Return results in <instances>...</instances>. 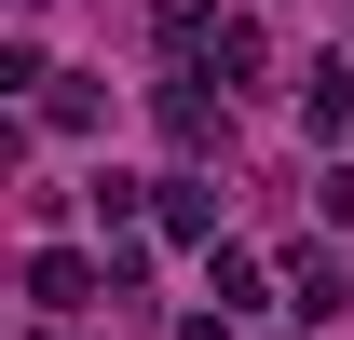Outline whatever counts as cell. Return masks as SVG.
Masks as SVG:
<instances>
[{"mask_svg": "<svg viewBox=\"0 0 354 340\" xmlns=\"http://www.w3.org/2000/svg\"><path fill=\"white\" fill-rule=\"evenodd\" d=\"M164 136L191 150V164H218V150H232V95H205L191 68H177V82H164Z\"/></svg>", "mask_w": 354, "mask_h": 340, "instance_id": "cell-1", "label": "cell"}, {"mask_svg": "<svg viewBox=\"0 0 354 340\" xmlns=\"http://www.w3.org/2000/svg\"><path fill=\"white\" fill-rule=\"evenodd\" d=\"M95 286H109V258H82V245H41V258H28V299H41V313H82Z\"/></svg>", "mask_w": 354, "mask_h": 340, "instance_id": "cell-2", "label": "cell"}, {"mask_svg": "<svg viewBox=\"0 0 354 340\" xmlns=\"http://www.w3.org/2000/svg\"><path fill=\"white\" fill-rule=\"evenodd\" d=\"M300 136H313V150H341V136H354V68H341V55L300 82Z\"/></svg>", "mask_w": 354, "mask_h": 340, "instance_id": "cell-3", "label": "cell"}, {"mask_svg": "<svg viewBox=\"0 0 354 340\" xmlns=\"http://www.w3.org/2000/svg\"><path fill=\"white\" fill-rule=\"evenodd\" d=\"M164 232H177V245H218V177H205V164L164 177Z\"/></svg>", "mask_w": 354, "mask_h": 340, "instance_id": "cell-4", "label": "cell"}, {"mask_svg": "<svg viewBox=\"0 0 354 340\" xmlns=\"http://www.w3.org/2000/svg\"><path fill=\"white\" fill-rule=\"evenodd\" d=\"M205 286H218V313H232V327H245V313H259V299H272V272H259V258H245V245H205Z\"/></svg>", "mask_w": 354, "mask_h": 340, "instance_id": "cell-5", "label": "cell"}, {"mask_svg": "<svg viewBox=\"0 0 354 340\" xmlns=\"http://www.w3.org/2000/svg\"><path fill=\"white\" fill-rule=\"evenodd\" d=\"M341 299H354V286H341V258H300V272H286V313H300V327H327Z\"/></svg>", "mask_w": 354, "mask_h": 340, "instance_id": "cell-6", "label": "cell"}, {"mask_svg": "<svg viewBox=\"0 0 354 340\" xmlns=\"http://www.w3.org/2000/svg\"><path fill=\"white\" fill-rule=\"evenodd\" d=\"M41 123H55V136H95V123H109V95H95L82 68H55V95H41Z\"/></svg>", "mask_w": 354, "mask_h": 340, "instance_id": "cell-7", "label": "cell"}, {"mask_svg": "<svg viewBox=\"0 0 354 340\" xmlns=\"http://www.w3.org/2000/svg\"><path fill=\"white\" fill-rule=\"evenodd\" d=\"M177 340H245V327H232V313H177Z\"/></svg>", "mask_w": 354, "mask_h": 340, "instance_id": "cell-8", "label": "cell"}, {"mask_svg": "<svg viewBox=\"0 0 354 340\" xmlns=\"http://www.w3.org/2000/svg\"><path fill=\"white\" fill-rule=\"evenodd\" d=\"M327 218H341V232H354V164H327Z\"/></svg>", "mask_w": 354, "mask_h": 340, "instance_id": "cell-9", "label": "cell"}]
</instances>
